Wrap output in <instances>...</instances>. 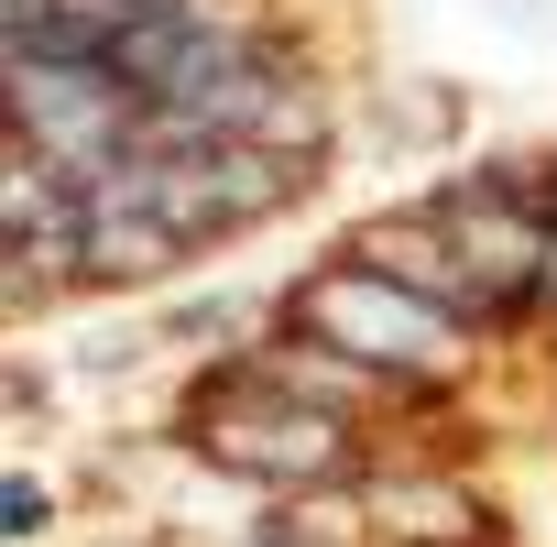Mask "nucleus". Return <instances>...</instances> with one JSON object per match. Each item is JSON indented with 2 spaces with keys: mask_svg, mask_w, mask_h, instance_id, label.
Wrapping results in <instances>:
<instances>
[{
  "mask_svg": "<svg viewBox=\"0 0 557 547\" xmlns=\"http://www.w3.org/2000/svg\"><path fill=\"white\" fill-rule=\"evenodd\" d=\"M186 449L208 460V471H230V482H251V493H339V482H361V416H329V405H296V394H273V384H251L240 362H219L197 394H186Z\"/></svg>",
  "mask_w": 557,
  "mask_h": 547,
  "instance_id": "1",
  "label": "nucleus"
},
{
  "mask_svg": "<svg viewBox=\"0 0 557 547\" xmlns=\"http://www.w3.org/2000/svg\"><path fill=\"white\" fill-rule=\"evenodd\" d=\"M285 318L296 329H318V340H339L350 362H372L383 384H459L470 373V318H448V307H426L416 285H394V274H372V263H318L307 285L285 296Z\"/></svg>",
  "mask_w": 557,
  "mask_h": 547,
  "instance_id": "2",
  "label": "nucleus"
},
{
  "mask_svg": "<svg viewBox=\"0 0 557 547\" xmlns=\"http://www.w3.org/2000/svg\"><path fill=\"white\" fill-rule=\"evenodd\" d=\"M350 263H372V274H394V285H416L426 307H448V318L492 329V307H481V285H470L459 241L437 230V208H416V219H372V230L350 241Z\"/></svg>",
  "mask_w": 557,
  "mask_h": 547,
  "instance_id": "3",
  "label": "nucleus"
},
{
  "mask_svg": "<svg viewBox=\"0 0 557 547\" xmlns=\"http://www.w3.org/2000/svg\"><path fill=\"white\" fill-rule=\"evenodd\" d=\"M45 514H55V503H45V482H34V471L0 482V536H12V547H34V536H45Z\"/></svg>",
  "mask_w": 557,
  "mask_h": 547,
  "instance_id": "4",
  "label": "nucleus"
},
{
  "mask_svg": "<svg viewBox=\"0 0 557 547\" xmlns=\"http://www.w3.org/2000/svg\"><path fill=\"white\" fill-rule=\"evenodd\" d=\"M524 318H557V219H546V252H535V296H524Z\"/></svg>",
  "mask_w": 557,
  "mask_h": 547,
  "instance_id": "5",
  "label": "nucleus"
},
{
  "mask_svg": "<svg viewBox=\"0 0 557 547\" xmlns=\"http://www.w3.org/2000/svg\"><path fill=\"white\" fill-rule=\"evenodd\" d=\"M535 208H546V219H557V165H546V175H535Z\"/></svg>",
  "mask_w": 557,
  "mask_h": 547,
  "instance_id": "6",
  "label": "nucleus"
}]
</instances>
